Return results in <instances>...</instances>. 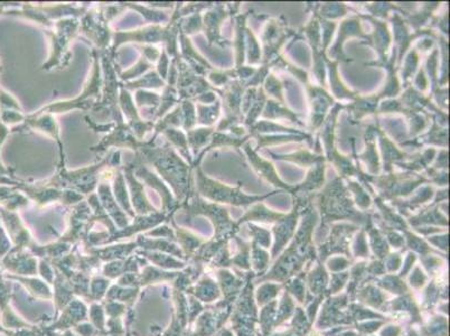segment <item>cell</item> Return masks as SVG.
Segmentation results:
<instances>
[{
    "mask_svg": "<svg viewBox=\"0 0 450 336\" xmlns=\"http://www.w3.org/2000/svg\"><path fill=\"white\" fill-rule=\"evenodd\" d=\"M347 302V295L328 299L324 305L322 315H320V318L317 324L318 327L326 328L340 324L348 325L353 322V319L351 318L349 315H345L344 313L340 312V308L346 306Z\"/></svg>",
    "mask_w": 450,
    "mask_h": 336,
    "instance_id": "obj_1",
    "label": "cell"
},
{
    "mask_svg": "<svg viewBox=\"0 0 450 336\" xmlns=\"http://www.w3.org/2000/svg\"><path fill=\"white\" fill-rule=\"evenodd\" d=\"M280 221H281V224L279 226H276V229H275L276 245H275V248H273V252H272L273 257L277 256V253H279V251L282 249L283 246L286 245V242L290 239V236L293 233L294 224L297 223V220L293 215L289 216V218L284 219V220H280Z\"/></svg>",
    "mask_w": 450,
    "mask_h": 336,
    "instance_id": "obj_2",
    "label": "cell"
},
{
    "mask_svg": "<svg viewBox=\"0 0 450 336\" xmlns=\"http://www.w3.org/2000/svg\"><path fill=\"white\" fill-rule=\"evenodd\" d=\"M327 282H328V276L324 270L322 265H319L312 273H309L308 283L310 291H312L313 294L319 295V296L320 295H324L326 286H327Z\"/></svg>",
    "mask_w": 450,
    "mask_h": 336,
    "instance_id": "obj_3",
    "label": "cell"
},
{
    "mask_svg": "<svg viewBox=\"0 0 450 336\" xmlns=\"http://www.w3.org/2000/svg\"><path fill=\"white\" fill-rule=\"evenodd\" d=\"M358 296L362 302L369 304L370 306L375 308H382L385 304V296L382 294L379 289L375 287L367 286L364 289H362Z\"/></svg>",
    "mask_w": 450,
    "mask_h": 336,
    "instance_id": "obj_4",
    "label": "cell"
},
{
    "mask_svg": "<svg viewBox=\"0 0 450 336\" xmlns=\"http://www.w3.org/2000/svg\"><path fill=\"white\" fill-rule=\"evenodd\" d=\"M276 306H277V302L273 301L271 303H269L267 306L261 311L260 324H261V330H262L263 336H268L269 333L271 332V329L275 327Z\"/></svg>",
    "mask_w": 450,
    "mask_h": 336,
    "instance_id": "obj_5",
    "label": "cell"
},
{
    "mask_svg": "<svg viewBox=\"0 0 450 336\" xmlns=\"http://www.w3.org/2000/svg\"><path fill=\"white\" fill-rule=\"evenodd\" d=\"M392 308L395 309V311H409L412 315L413 322H421V318L419 316V309L417 308L413 299L409 295L392 302Z\"/></svg>",
    "mask_w": 450,
    "mask_h": 336,
    "instance_id": "obj_6",
    "label": "cell"
},
{
    "mask_svg": "<svg viewBox=\"0 0 450 336\" xmlns=\"http://www.w3.org/2000/svg\"><path fill=\"white\" fill-rule=\"evenodd\" d=\"M293 311H294V304L292 302V299L290 298V296H289V294L286 292L284 293L283 298L280 303V307H279V309H278L275 326H277V325H280L281 323L284 322V320H287L289 317L291 316Z\"/></svg>",
    "mask_w": 450,
    "mask_h": 336,
    "instance_id": "obj_7",
    "label": "cell"
},
{
    "mask_svg": "<svg viewBox=\"0 0 450 336\" xmlns=\"http://www.w3.org/2000/svg\"><path fill=\"white\" fill-rule=\"evenodd\" d=\"M447 332L448 324L444 317H434L431 324L422 330L425 336H447Z\"/></svg>",
    "mask_w": 450,
    "mask_h": 336,
    "instance_id": "obj_8",
    "label": "cell"
},
{
    "mask_svg": "<svg viewBox=\"0 0 450 336\" xmlns=\"http://www.w3.org/2000/svg\"><path fill=\"white\" fill-rule=\"evenodd\" d=\"M377 283H379L381 287H383L387 289V291L395 294H405L408 292V287L406 286V283L401 280L400 277L387 276L384 279H382V280L377 281Z\"/></svg>",
    "mask_w": 450,
    "mask_h": 336,
    "instance_id": "obj_9",
    "label": "cell"
},
{
    "mask_svg": "<svg viewBox=\"0 0 450 336\" xmlns=\"http://www.w3.org/2000/svg\"><path fill=\"white\" fill-rule=\"evenodd\" d=\"M310 328V322L306 317V315L303 312L302 308H296V314L292 322V332L296 333L298 336H303L306 334Z\"/></svg>",
    "mask_w": 450,
    "mask_h": 336,
    "instance_id": "obj_10",
    "label": "cell"
},
{
    "mask_svg": "<svg viewBox=\"0 0 450 336\" xmlns=\"http://www.w3.org/2000/svg\"><path fill=\"white\" fill-rule=\"evenodd\" d=\"M280 288H281V286L273 285V283H266V285L261 286L258 289V294H257L258 303L260 305H263L268 302H270L271 299H273L277 296L279 291H280Z\"/></svg>",
    "mask_w": 450,
    "mask_h": 336,
    "instance_id": "obj_11",
    "label": "cell"
},
{
    "mask_svg": "<svg viewBox=\"0 0 450 336\" xmlns=\"http://www.w3.org/2000/svg\"><path fill=\"white\" fill-rule=\"evenodd\" d=\"M349 312H351V314H349L351 318L356 319V320H361L364 318H376V317L383 318L381 316V315L373 313L371 311H367V309L361 307V306H358V305H352Z\"/></svg>",
    "mask_w": 450,
    "mask_h": 336,
    "instance_id": "obj_12",
    "label": "cell"
},
{
    "mask_svg": "<svg viewBox=\"0 0 450 336\" xmlns=\"http://www.w3.org/2000/svg\"><path fill=\"white\" fill-rule=\"evenodd\" d=\"M252 259H253V266H255L257 270L262 271L263 269H266V267L268 265L269 257H268V253L262 251L261 249H258V248H256V245H253Z\"/></svg>",
    "mask_w": 450,
    "mask_h": 336,
    "instance_id": "obj_13",
    "label": "cell"
},
{
    "mask_svg": "<svg viewBox=\"0 0 450 336\" xmlns=\"http://www.w3.org/2000/svg\"><path fill=\"white\" fill-rule=\"evenodd\" d=\"M286 292L292 293L294 296L298 298L299 302H304L305 299V287L304 282L300 280V278L294 279L293 281H289L288 285L286 286Z\"/></svg>",
    "mask_w": 450,
    "mask_h": 336,
    "instance_id": "obj_14",
    "label": "cell"
},
{
    "mask_svg": "<svg viewBox=\"0 0 450 336\" xmlns=\"http://www.w3.org/2000/svg\"><path fill=\"white\" fill-rule=\"evenodd\" d=\"M349 278V273H335L332 279V283H330V289L328 294H335L339 292L345 285V282Z\"/></svg>",
    "mask_w": 450,
    "mask_h": 336,
    "instance_id": "obj_15",
    "label": "cell"
},
{
    "mask_svg": "<svg viewBox=\"0 0 450 336\" xmlns=\"http://www.w3.org/2000/svg\"><path fill=\"white\" fill-rule=\"evenodd\" d=\"M439 295H440V291L437 287V285L434 282H431V285L427 288L426 291V305L428 306V308L432 307L434 304L437 303Z\"/></svg>",
    "mask_w": 450,
    "mask_h": 336,
    "instance_id": "obj_16",
    "label": "cell"
},
{
    "mask_svg": "<svg viewBox=\"0 0 450 336\" xmlns=\"http://www.w3.org/2000/svg\"><path fill=\"white\" fill-rule=\"evenodd\" d=\"M426 280L427 277L423 275L422 271L420 270V268L417 267L410 277V283L412 285V287L420 288L421 286H423V283L426 282Z\"/></svg>",
    "mask_w": 450,
    "mask_h": 336,
    "instance_id": "obj_17",
    "label": "cell"
},
{
    "mask_svg": "<svg viewBox=\"0 0 450 336\" xmlns=\"http://www.w3.org/2000/svg\"><path fill=\"white\" fill-rule=\"evenodd\" d=\"M366 272L371 276L382 275V273L385 272V267L383 266V263L375 261L373 263H371L370 267H366Z\"/></svg>",
    "mask_w": 450,
    "mask_h": 336,
    "instance_id": "obj_18",
    "label": "cell"
},
{
    "mask_svg": "<svg viewBox=\"0 0 450 336\" xmlns=\"http://www.w3.org/2000/svg\"><path fill=\"white\" fill-rule=\"evenodd\" d=\"M382 324H383V322H371V323L362 324V325H359L358 329L362 333H372L379 328Z\"/></svg>",
    "mask_w": 450,
    "mask_h": 336,
    "instance_id": "obj_19",
    "label": "cell"
},
{
    "mask_svg": "<svg viewBox=\"0 0 450 336\" xmlns=\"http://www.w3.org/2000/svg\"><path fill=\"white\" fill-rule=\"evenodd\" d=\"M400 263H401V257L397 255V253H395V255H392L389 258L386 267L389 269V271H395L397 270V268L400 267Z\"/></svg>",
    "mask_w": 450,
    "mask_h": 336,
    "instance_id": "obj_20",
    "label": "cell"
},
{
    "mask_svg": "<svg viewBox=\"0 0 450 336\" xmlns=\"http://www.w3.org/2000/svg\"><path fill=\"white\" fill-rule=\"evenodd\" d=\"M347 265H348L347 260L339 259V258H337V259H334L333 261L329 262V268L334 271H339V270H342V269L347 267Z\"/></svg>",
    "mask_w": 450,
    "mask_h": 336,
    "instance_id": "obj_21",
    "label": "cell"
},
{
    "mask_svg": "<svg viewBox=\"0 0 450 336\" xmlns=\"http://www.w3.org/2000/svg\"><path fill=\"white\" fill-rule=\"evenodd\" d=\"M423 263H425V266H426V268H427V270H428L429 272H432L434 268H438V267H439V263H440V261H439V259H437V258L429 257V258H428V260L423 259Z\"/></svg>",
    "mask_w": 450,
    "mask_h": 336,
    "instance_id": "obj_22",
    "label": "cell"
},
{
    "mask_svg": "<svg viewBox=\"0 0 450 336\" xmlns=\"http://www.w3.org/2000/svg\"><path fill=\"white\" fill-rule=\"evenodd\" d=\"M401 329L396 326H389L381 333L382 336H399Z\"/></svg>",
    "mask_w": 450,
    "mask_h": 336,
    "instance_id": "obj_23",
    "label": "cell"
},
{
    "mask_svg": "<svg viewBox=\"0 0 450 336\" xmlns=\"http://www.w3.org/2000/svg\"><path fill=\"white\" fill-rule=\"evenodd\" d=\"M415 259H416V257H415V256H413V255H409L408 259H407V261H406V266H405V268H403V270H402V273L400 275V277H403V276H406V275H407V272L409 271V269H410V267H411V265L413 263V261H415Z\"/></svg>",
    "mask_w": 450,
    "mask_h": 336,
    "instance_id": "obj_24",
    "label": "cell"
},
{
    "mask_svg": "<svg viewBox=\"0 0 450 336\" xmlns=\"http://www.w3.org/2000/svg\"><path fill=\"white\" fill-rule=\"evenodd\" d=\"M273 336H298V335L294 332H292V330H290V332L282 333V334H276V335H273Z\"/></svg>",
    "mask_w": 450,
    "mask_h": 336,
    "instance_id": "obj_25",
    "label": "cell"
},
{
    "mask_svg": "<svg viewBox=\"0 0 450 336\" xmlns=\"http://www.w3.org/2000/svg\"><path fill=\"white\" fill-rule=\"evenodd\" d=\"M407 336H417V335L415 334V332H412V330H410V332H409V334Z\"/></svg>",
    "mask_w": 450,
    "mask_h": 336,
    "instance_id": "obj_26",
    "label": "cell"
}]
</instances>
